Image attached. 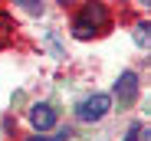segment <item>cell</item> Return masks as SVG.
I'll return each mask as SVG.
<instances>
[{"instance_id":"6da1fadb","label":"cell","mask_w":151,"mask_h":141,"mask_svg":"<svg viewBox=\"0 0 151 141\" xmlns=\"http://www.w3.org/2000/svg\"><path fill=\"white\" fill-rule=\"evenodd\" d=\"M109 23H112L109 7L92 0V4H86V7L79 10V16L72 20V36H76V39H92V36H99V33H105Z\"/></svg>"},{"instance_id":"7a4b0ae2","label":"cell","mask_w":151,"mask_h":141,"mask_svg":"<svg viewBox=\"0 0 151 141\" xmlns=\"http://www.w3.org/2000/svg\"><path fill=\"white\" fill-rule=\"evenodd\" d=\"M109 108H112V99H109V95H89V99L79 102L76 115H79L82 122H99V118H105Z\"/></svg>"},{"instance_id":"3957f363","label":"cell","mask_w":151,"mask_h":141,"mask_svg":"<svg viewBox=\"0 0 151 141\" xmlns=\"http://www.w3.org/2000/svg\"><path fill=\"white\" fill-rule=\"evenodd\" d=\"M135 95H138V76H135V72H122L118 82H115V99H118V105H132Z\"/></svg>"},{"instance_id":"277c9868","label":"cell","mask_w":151,"mask_h":141,"mask_svg":"<svg viewBox=\"0 0 151 141\" xmlns=\"http://www.w3.org/2000/svg\"><path fill=\"white\" fill-rule=\"evenodd\" d=\"M30 118H33V125H36L40 131H46V128H53V125H56V108H53V105H46V102H40V105H33Z\"/></svg>"},{"instance_id":"5b68a950","label":"cell","mask_w":151,"mask_h":141,"mask_svg":"<svg viewBox=\"0 0 151 141\" xmlns=\"http://www.w3.org/2000/svg\"><path fill=\"white\" fill-rule=\"evenodd\" d=\"M10 36H13V20L7 13H0V49L10 43Z\"/></svg>"},{"instance_id":"8992f818","label":"cell","mask_w":151,"mask_h":141,"mask_svg":"<svg viewBox=\"0 0 151 141\" xmlns=\"http://www.w3.org/2000/svg\"><path fill=\"white\" fill-rule=\"evenodd\" d=\"M27 13H43V0H20Z\"/></svg>"},{"instance_id":"52a82bcc","label":"cell","mask_w":151,"mask_h":141,"mask_svg":"<svg viewBox=\"0 0 151 141\" xmlns=\"http://www.w3.org/2000/svg\"><path fill=\"white\" fill-rule=\"evenodd\" d=\"M141 138H148V128H141V125H135V128L128 131V138H125V141H141Z\"/></svg>"},{"instance_id":"ba28073f","label":"cell","mask_w":151,"mask_h":141,"mask_svg":"<svg viewBox=\"0 0 151 141\" xmlns=\"http://www.w3.org/2000/svg\"><path fill=\"white\" fill-rule=\"evenodd\" d=\"M135 39H138L141 46H148V23H145V26H138V30H135Z\"/></svg>"},{"instance_id":"9c48e42d","label":"cell","mask_w":151,"mask_h":141,"mask_svg":"<svg viewBox=\"0 0 151 141\" xmlns=\"http://www.w3.org/2000/svg\"><path fill=\"white\" fill-rule=\"evenodd\" d=\"M30 141H53V138H30Z\"/></svg>"},{"instance_id":"30bf717a","label":"cell","mask_w":151,"mask_h":141,"mask_svg":"<svg viewBox=\"0 0 151 141\" xmlns=\"http://www.w3.org/2000/svg\"><path fill=\"white\" fill-rule=\"evenodd\" d=\"M59 4H76V0H59Z\"/></svg>"}]
</instances>
